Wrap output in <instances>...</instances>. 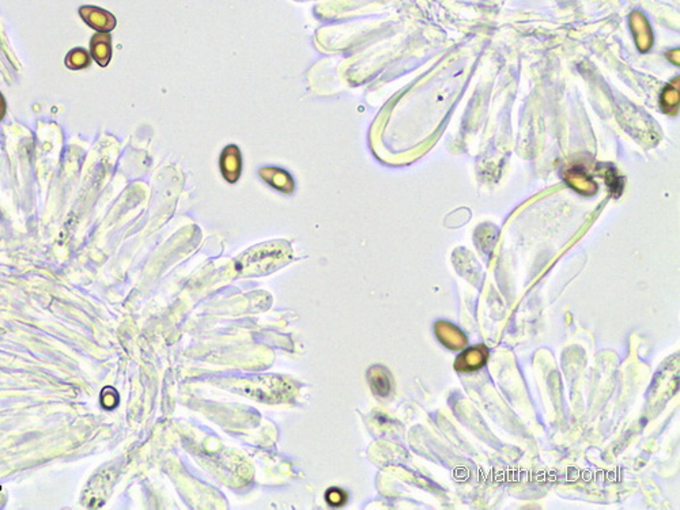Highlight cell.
I'll return each instance as SVG.
<instances>
[{
  "label": "cell",
  "instance_id": "obj_8",
  "mask_svg": "<svg viewBox=\"0 0 680 510\" xmlns=\"http://www.w3.org/2000/svg\"><path fill=\"white\" fill-rule=\"evenodd\" d=\"M65 65L70 70H83L90 65V53L83 48H74L65 56Z\"/></svg>",
  "mask_w": 680,
  "mask_h": 510
},
{
  "label": "cell",
  "instance_id": "obj_2",
  "mask_svg": "<svg viewBox=\"0 0 680 510\" xmlns=\"http://www.w3.org/2000/svg\"><path fill=\"white\" fill-rule=\"evenodd\" d=\"M219 166H221L222 176L229 183H236L240 179L243 161H241V153L237 146L230 144L224 148L221 154Z\"/></svg>",
  "mask_w": 680,
  "mask_h": 510
},
{
  "label": "cell",
  "instance_id": "obj_5",
  "mask_svg": "<svg viewBox=\"0 0 680 510\" xmlns=\"http://www.w3.org/2000/svg\"><path fill=\"white\" fill-rule=\"evenodd\" d=\"M630 25H631V30L634 33V37H636L639 49L642 52H646L652 46V42H653L652 30H650L648 20L642 14L634 13L630 17Z\"/></svg>",
  "mask_w": 680,
  "mask_h": 510
},
{
  "label": "cell",
  "instance_id": "obj_10",
  "mask_svg": "<svg viewBox=\"0 0 680 510\" xmlns=\"http://www.w3.org/2000/svg\"><path fill=\"white\" fill-rule=\"evenodd\" d=\"M678 105H679V90H678V86L675 89V86L671 84L662 93V109L667 113H676Z\"/></svg>",
  "mask_w": 680,
  "mask_h": 510
},
{
  "label": "cell",
  "instance_id": "obj_13",
  "mask_svg": "<svg viewBox=\"0 0 680 510\" xmlns=\"http://www.w3.org/2000/svg\"><path fill=\"white\" fill-rule=\"evenodd\" d=\"M6 110H7V105H6V100L3 97V94L0 93V122L4 119L6 116Z\"/></svg>",
  "mask_w": 680,
  "mask_h": 510
},
{
  "label": "cell",
  "instance_id": "obj_9",
  "mask_svg": "<svg viewBox=\"0 0 680 510\" xmlns=\"http://www.w3.org/2000/svg\"><path fill=\"white\" fill-rule=\"evenodd\" d=\"M437 326H438V328H437V332H438V335H440V339H441V340H442L445 345L452 347V342H454V347H458L460 345H463V343H460V342H458V339H463L464 336L458 338V335H461V333H460V331H458L456 326H449V324H445V323H440V324H438ZM463 340H464V339H463Z\"/></svg>",
  "mask_w": 680,
  "mask_h": 510
},
{
  "label": "cell",
  "instance_id": "obj_7",
  "mask_svg": "<svg viewBox=\"0 0 680 510\" xmlns=\"http://www.w3.org/2000/svg\"><path fill=\"white\" fill-rule=\"evenodd\" d=\"M486 358H487V350L485 347H474L466 351L460 357L456 367H458L460 370H475L486 362Z\"/></svg>",
  "mask_w": 680,
  "mask_h": 510
},
{
  "label": "cell",
  "instance_id": "obj_1",
  "mask_svg": "<svg viewBox=\"0 0 680 510\" xmlns=\"http://www.w3.org/2000/svg\"><path fill=\"white\" fill-rule=\"evenodd\" d=\"M79 15L82 20L98 33H109L116 26V18L106 10L94 7V6H83L79 8Z\"/></svg>",
  "mask_w": 680,
  "mask_h": 510
},
{
  "label": "cell",
  "instance_id": "obj_4",
  "mask_svg": "<svg viewBox=\"0 0 680 510\" xmlns=\"http://www.w3.org/2000/svg\"><path fill=\"white\" fill-rule=\"evenodd\" d=\"M90 55L101 67H106L112 59V44L109 33H97L90 41Z\"/></svg>",
  "mask_w": 680,
  "mask_h": 510
},
{
  "label": "cell",
  "instance_id": "obj_11",
  "mask_svg": "<svg viewBox=\"0 0 680 510\" xmlns=\"http://www.w3.org/2000/svg\"><path fill=\"white\" fill-rule=\"evenodd\" d=\"M346 495L339 489H331L327 494V499L331 505H340L345 502Z\"/></svg>",
  "mask_w": 680,
  "mask_h": 510
},
{
  "label": "cell",
  "instance_id": "obj_3",
  "mask_svg": "<svg viewBox=\"0 0 680 510\" xmlns=\"http://www.w3.org/2000/svg\"><path fill=\"white\" fill-rule=\"evenodd\" d=\"M259 174L266 183L269 184L272 188H275L281 192L291 193L294 191V180L290 176V173H288L283 169L263 167V169H260Z\"/></svg>",
  "mask_w": 680,
  "mask_h": 510
},
{
  "label": "cell",
  "instance_id": "obj_12",
  "mask_svg": "<svg viewBox=\"0 0 680 510\" xmlns=\"http://www.w3.org/2000/svg\"><path fill=\"white\" fill-rule=\"evenodd\" d=\"M257 257H259V256L253 255V259L250 260V262H252V265H253L255 268H257V265L262 263V262H259V259H257ZM281 257H282V256H276V257H268V259L267 257H263V260H268L269 263H272V264H274V263H275V262H278ZM264 267H266V262H263V265H262V272L264 271Z\"/></svg>",
  "mask_w": 680,
  "mask_h": 510
},
{
  "label": "cell",
  "instance_id": "obj_6",
  "mask_svg": "<svg viewBox=\"0 0 680 510\" xmlns=\"http://www.w3.org/2000/svg\"><path fill=\"white\" fill-rule=\"evenodd\" d=\"M565 177H566V181L569 183V185L573 186L579 193L594 195L598 191L596 183L579 167L567 170Z\"/></svg>",
  "mask_w": 680,
  "mask_h": 510
}]
</instances>
